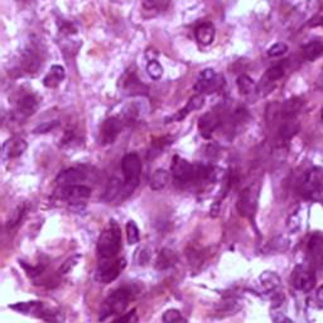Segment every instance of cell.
I'll return each mask as SVG.
<instances>
[{
    "label": "cell",
    "instance_id": "obj_1",
    "mask_svg": "<svg viewBox=\"0 0 323 323\" xmlns=\"http://www.w3.org/2000/svg\"><path fill=\"white\" fill-rule=\"evenodd\" d=\"M121 249V232L115 221H110L108 229L100 234L97 240V253L103 260L115 259Z\"/></svg>",
    "mask_w": 323,
    "mask_h": 323
},
{
    "label": "cell",
    "instance_id": "obj_2",
    "mask_svg": "<svg viewBox=\"0 0 323 323\" xmlns=\"http://www.w3.org/2000/svg\"><path fill=\"white\" fill-rule=\"evenodd\" d=\"M133 296H134V293H133L132 289L125 288V287L114 291L104 302L101 311H100L99 320L106 321L113 316L121 315L129 306V302L133 299Z\"/></svg>",
    "mask_w": 323,
    "mask_h": 323
},
{
    "label": "cell",
    "instance_id": "obj_3",
    "mask_svg": "<svg viewBox=\"0 0 323 323\" xmlns=\"http://www.w3.org/2000/svg\"><path fill=\"white\" fill-rule=\"evenodd\" d=\"M299 192L305 198L315 202L323 199V167H312L305 173L299 184Z\"/></svg>",
    "mask_w": 323,
    "mask_h": 323
},
{
    "label": "cell",
    "instance_id": "obj_4",
    "mask_svg": "<svg viewBox=\"0 0 323 323\" xmlns=\"http://www.w3.org/2000/svg\"><path fill=\"white\" fill-rule=\"evenodd\" d=\"M121 169L124 175V192L127 194L133 193L139 184L142 173V161L137 153H129L123 158Z\"/></svg>",
    "mask_w": 323,
    "mask_h": 323
},
{
    "label": "cell",
    "instance_id": "obj_5",
    "mask_svg": "<svg viewBox=\"0 0 323 323\" xmlns=\"http://www.w3.org/2000/svg\"><path fill=\"white\" fill-rule=\"evenodd\" d=\"M258 199H259V184L254 183L246 187L244 191L240 194L239 199H237L236 207L240 215L244 217L253 218L255 215L256 207H258Z\"/></svg>",
    "mask_w": 323,
    "mask_h": 323
},
{
    "label": "cell",
    "instance_id": "obj_6",
    "mask_svg": "<svg viewBox=\"0 0 323 323\" xmlns=\"http://www.w3.org/2000/svg\"><path fill=\"white\" fill-rule=\"evenodd\" d=\"M125 267H127V260L125 259L103 260V263H100L99 269H97L96 280L101 284H109V283L114 282L123 273Z\"/></svg>",
    "mask_w": 323,
    "mask_h": 323
},
{
    "label": "cell",
    "instance_id": "obj_7",
    "mask_svg": "<svg viewBox=\"0 0 323 323\" xmlns=\"http://www.w3.org/2000/svg\"><path fill=\"white\" fill-rule=\"evenodd\" d=\"M316 284V274L315 268L307 267V265H298L293 270L292 274V286L294 289L299 292L308 293L313 289Z\"/></svg>",
    "mask_w": 323,
    "mask_h": 323
},
{
    "label": "cell",
    "instance_id": "obj_8",
    "mask_svg": "<svg viewBox=\"0 0 323 323\" xmlns=\"http://www.w3.org/2000/svg\"><path fill=\"white\" fill-rule=\"evenodd\" d=\"M123 130V120L118 116H111L106 119L100 128V140L104 146H110L118 139L119 134Z\"/></svg>",
    "mask_w": 323,
    "mask_h": 323
},
{
    "label": "cell",
    "instance_id": "obj_9",
    "mask_svg": "<svg viewBox=\"0 0 323 323\" xmlns=\"http://www.w3.org/2000/svg\"><path fill=\"white\" fill-rule=\"evenodd\" d=\"M307 253L311 260V267L315 269L323 268V232H313L308 241Z\"/></svg>",
    "mask_w": 323,
    "mask_h": 323
},
{
    "label": "cell",
    "instance_id": "obj_10",
    "mask_svg": "<svg viewBox=\"0 0 323 323\" xmlns=\"http://www.w3.org/2000/svg\"><path fill=\"white\" fill-rule=\"evenodd\" d=\"M58 196L59 198L72 203H80L81 201H85L91 196V188L84 184H71V186L61 187Z\"/></svg>",
    "mask_w": 323,
    "mask_h": 323
},
{
    "label": "cell",
    "instance_id": "obj_11",
    "mask_svg": "<svg viewBox=\"0 0 323 323\" xmlns=\"http://www.w3.org/2000/svg\"><path fill=\"white\" fill-rule=\"evenodd\" d=\"M86 177L87 174L84 169H81V168H68V169L58 173L54 182L58 187H66L71 186V184H78L80 182L86 179Z\"/></svg>",
    "mask_w": 323,
    "mask_h": 323
},
{
    "label": "cell",
    "instance_id": "obj_12",
    "mask_svg": "<svg viewBox=\"0 0 323 323\" xmlns=\"http://www.w3.org/2000/svg\"><path fill=\"white\" fill-rule=\"evenodd\" d=\"M218 125H220V118H218L217 114L213 113V111H208V113L203 114V115L199 118V133H201L202 137L206 138V139H208V138L215 133V130L218 128Z\"/></svg>",
    "mask_w": 323,
    "mask_h": 323
},
{
    "label": "cell",
    "instance_id": "obj_13",
    "mask_svg": "<svg viewBox=\"0 0 323 323\" xmlns=\"http://www.w3.org/2000/svg\"><path fill=\"white\" fill-rule=\"evenodd\" d=\"M203 105H205V97L202 96V95H194V96H192L191 99L188 100L187 105L184 106V108L182 109V110H179L177 114H174L173 116H170V118L165 119V123H174V121H182L184 118H186L187 115H188L189 113H192V111L199 110V109H202V106H203Z\"/></svg>",
    "mask_w": 323,
    "mask_h": 323
},
{
    "label": "cell",
    "instance_id": "obj_14",
    "mask_svg": "<svg viewBox=\"0 0 323 323\" xmlns=\"http://www.w3.org/2000/svg\"><path fill=\"white\" fill-rule=\"evenodd\" d=\"M27 142L24 139H20V138L8 140L4 143L3 152H1L3 161H5L6 158H18L27 151Z\"/></svg>",
    "mask_w": 323,
    "mask_h": 323
},
{
    "label": "cell",
    "instance_id": "obj_15",
    "mask_svg": "<svg viewBox=\"0 0 323 323\" xmlns=\"http://www.w3.org/2000/svg\"><path fill=\"white\" fill-rule=\"evenodd\" d=\"M216 77H217V75H216L215 70H212V68L203 70L199 73L198 78H197V82L194 85V91L202 94V92L210 90L212 87V85L216 82Z\"/></svg>",
    "mask_w": 323,
    "mask_h": 323
},
{
    "label": "cell",
    "instance_id": "obj_16",
    "mask_svg": "<svg viewBox=\"0 0 323 323\" xmlns=\"http://www.w3.org/2000/svg\"><path fill=\"white\" fill-rule=\"evenodd\" d=\"M38 108V101L33 95H25L19 100L16 105V113L20 118H29L35 113Z\"/></svg>",
    "mask_w": 323,
    "mask_h": 323
},
{
    "label": "cell",
    "instance_id": "obj_17",
    "mask_svg": "<svg viewBox=\"0 0 323 323\" xmlns=\"http://www.w3.org/2000/svg\"><path fill=\"white\" fill-rule=\"evenodd\" d=\"M178 263V256L170 249H162L156 260V268L158 270H167Z\"/></svg>",
    "mask_w": 323,
    "mask_h": 323
},
{
    "label": "cell",
    "instance_id": "obj_18",
    "mask_svg": "<svg viewBox=\"0 0 323 323\" xmlns=\"http://www.w3.org/2000/svg\"><path fill=\"white\" fill-rule=\"evenodd\" d=\"M215 27L211 23H202L194 30V35L199 44L202 46H208L215 39Z\"/></svg>",
    "mask_w": 323,
    "mask_h": 323
},
{
    "label": "cell",
    "instance_id": "obj_19",
    "mask_svg": "<svg viewBox=\"0 0 323 323\" xmlns=\"http://www.w3.org/2000/svg\"><path fill=\"white\" fill-rule=\"evenodd\" d=\"M66 76V71L62 66L53 65L51 67V72L43 78V85L48 89H53V87L58 86L63 81Z\"/></svg>",
    "mask_w": 323,
    "mask_h": 323
},
{
    "label": "cell",
    "instance_id": "obj_20",
    "mask_svg": "<svg viewBox=\"0 0 323 323\" xmlns=\"http://www.w3.org/2000/svg\"><path fill=\"white\" fill-rule=\"evenodd\" d=\"M169 182V172L163 168H159L152 174L151 180H149V186L153 191H161L164 188Z\"/></svg>",
    "mask_w": 323,
    "mask_h": 323
},
{
    "label": "cell",
    "instance_id": "obj_21",
    "mask_svg": "<svg viewBox=\"0 0 323 323\" xmlns=\"http://www.w3.org/2000/svg\"><path fill=\"white\" fill-rule=\"evenodd\" d=\"M259 284L264 292H273L280 286V278L274 272H264L259 277Z\"/></svg>",
    "mask_w": 323,
    "mask_h": 323
},
{
    "label": "cell",
    "instance_id": "obj_22",
    "mask_svg": "<svg viewBox=\"0 0 323 323\" xmlns=\"http://www.w3.org/2000/svg\"><path fill=\"white\" fill-rule=\"evenodd\" d=\"M302 52H303L305 59L313 62L323 54V43L321 40H313V42H310L306 46H303Z\"/></svg>",
    "mask_w": 323,
    "mask_h": 323
},
{
    "label": "cell",
    "instance_id": "obj_23",
    "mask_svg": "<svg viewBox=\"0 0 323 323\" xmlns=\"http://www.w3.org/2000/svg\"><path fill=\"white\" fill-rule=\"evenodd\" d=\"M13 311H16L19 313H25V315H30V313H43V305L42 302H20L16 305L10 306Z\"/></svg>",
    "mask_w": 323,
    "mask_h": 323
},
{
    "label": "cell",
    "instance_id": "obj_24",
    "mask_svg": "<svg viewBox=\"0 0 323 323\" xmlns=\"http://www.w3.org/2000/svg\"><path fill=\"white\" fill-rule=\"evenodd\" d=\"M237 89H239L240 94L242 95H251L256 91V84L255 81L248 75H241L237 77Z\"/></svg>",
    "mask_w": 323,
    "mask_h": 323
},
{
    "label": "cell",
    "instance_id": "obj_25",
    "mask_svg": "<svg viewBox=\"0 0 323 323\" xmlns=\"http://www.w3.org/2000/svg\"><path fill=\"white\" fill-rule=\"evenodd\" d=\"M302 105H303V101H301L299 99H291L287 100L286 103L283 104L282 106V115L286 119L294 118V116L298 114V111L301 110Z\"/></svg>",
    "mask_w": 323,
    "mask_h": 323
},
{
    "label": "cell",
    "instance_id": "obj_26",
    "mask_svg": "<svg viewBox=\"0 0 323 323\" xmlns=\"http://www.w3.org/2000/svg\"><path fill=\"white\" fill-rule=\"evenodd\" d=\"M298 132V124L294 120V118L287 119V121H284V124L280 128V139L282 140H289L293 135H296V133Z\"/></svg>",
    "mask_w": 323,
    "mask_h": 323
},
{
    "label": "cell",
    "instance_id": "obj_27",
    "mask_svg": "<svg viewBox=\"0 0 323 323\" xmlns=\"http://www.w3.org/2000/svg\"><path fill=\"white\" fill-rule=\"evenodd\" d=\"M284 73H286V66L283 65V63L273 66V67H270L269 70L265 72L264 81L265 82H274V81L282 78L283 76H284Z\"/></svg>",
    "mask_w": 323,
    "mask_h": 323
},
{
    "label": "cell",
    "instance_id": "obj_28",
    "mask_svg": "<svg viewBox=\"0 0 323 323\" xmlns=\"http://www.w3.org/2000/svg\"><path fill=\"white\" fill-rule=\"evenodd\" d=\"M127 239L129 245H135V244H138L140 241L139 229H138L137 224L133 220L128 221L127 224Z\"/></svg>",
    "mask_w": 323,
    "mask_h": 323
},
{
    "label": "cell",
    "instance_id": "obj_29",
    "mask_svg": "<svg viewBox=\"0 0 323 323\" xmlns=\"http://www.w3.org/2000/svg\"><path fill=\"white\" fill-rule=\"evenodd\" d=\"M289 248V240L284 239L283 236L275 237L268 244V249L273 253H283Z\"/></svg>",
    "mask_w": 323,
    "mask_h": 323
},
{
    "label": "cell",
    "instance_id": "obj_30",
    "mask_svg": "<svg viewBox=\"0 0 323 323\" xmlns=\"http://www.w3.org/2000/svg\"><path fill=\"white\" fill-rule=\"evenodd\" d=\"M24 215H25V206L24 205L18 206V207H16L15 210L11 212L10 217H9L8 224H6L8 229H13V227H15L16 225H18L19 222L23 220Z\"/></svg>",
    "mask_w": 323,
    "mask_h": 323
},
{
    "label": "cell",
    "instance_id": "obj_31",
    "mask_svg": "<svg viewBox=\"0 0 323 323\" xmlns=\"http://www.w3.org/2000/svg\"><path fill=\"white\" fill-rule=\"evenodd\" d=\"M147 73L153 80H159L163 76V67L156 59H151L147 65Z\"/></svg>",
    "mask_w": 323,
    "mask_h": 323
},
{
    "label": "cell",
    "instance_id": "obj_32",
    "mask_svg": "<svg viewBox=\"0 0 323 323\" xmlns=\"http://www.w3.org/2000/svg\"><path fill=\"white\" fill-rule=\"evenodd\" d=\"M163 322L165 323H175V322H187L186 318L182 316V313L178 310H168L165 311L163 317H162Z\"/></svg>",
    "mask_w": 323,
    "mask_h": 323
},
{
    "label": "cell",
    "instance_id": "obj_33",
    "mask_svg": "<svg viewBox=\"0 0 323 323\" xmlns=\"http://www.w3.org/2000/svg\"><path fill=\"white\" fill-rule=\"evenodd\" d=\"M81 258H82V256H81L80 254H76V255L68 258L67 260L63 263L62 267L59 268V273H61V274H67V273L72 272L73 268H75L76 265L78 264V261L81 260Z\"/></svg>",
    "mask_w": 323,
    "mask_h": 323
},
{
    "label": "cell",
    "instance_id": "obj_34",
    "mask_svg": "<svg viewBox=\"0 0 323 323\" xmlns=\"http://www.w3.org/2000/svg\"><path fill=\"white\" fill-rule=\"evenodd\" d=\"M288 51V46L283 42H278V43L273 44L269 49H268V56L269 57H280Z\"/></svg>",
    "mask_w": 323,
    "mask_h": 323
},
{
    "label": "cell",
    "instance_id": "obj_35",
    "mask_svg": "<svg viewBox=\"0 0 323 323\" xmlns=\"http://www.w3.org/2000/svg\"><path fill=\"white\" fill-rule=\"evenodd\" d=\"M58 127V121H46V123H42L40 125H38L33 133L34 134H46V133L52 132L54 128Z\"/></svg>",
    "mask_w": 323,
    "mask_h": 323
},
{
    "label": "cell",
    "instance_id": "obj_36",
    "mask_svg": "<svg viewBox=\"0 0 323 323\" xmlns=\"http://www.w3.org/2000/svg\"><path fill=\"white\" fill-rule=\"evenodd\" d=\"M142 86H143V85L140 84L139 80H138L134 75L129 76V77H128V81H125V90H127V91H130L129 92L130 95L133 94L132 91H140V87Z\"/></svg>",
    "mask_w": 323,
    "mask_h": 323
},
{
    "label": "cell",
    "instance_id": "obj_37",
    "mask_svg": "<svg viewBox=\"0 0 323 323\" xmlns=\"http://www.w3.org/2000/svg\"><path fill=\"white\" fill-rule=\"evenodd\" d=\"M116 322H128V323H132V322H138V316H137V310H133L130 311V312L125 313L124 316H120V317L115 318Z\"/></svg>",
    "mask_w": 323,
    "mask_h": 323
},
{
    "label": "cell",
    "instance_id": "obj_38",
    "mask_svg": "<svg viewBox=\"0 0 323 323\" xmlns=\"http://www.w3.org/2000/svg\"><path fill=\"white\" fill-rule=\"evenodd\" d=\"M20 265H22V267L24 268L25 270H27L28 275H30V277H35V275H39L40 273L43 272V268H42V267H37V268L29 267V265L25 264L24 261H20Z\"/></svg>",
    "mask_w": 323,
    "mask_h": 323
},
{
    "label": "cell",
    "instance_id": "obj_39",
    "mask_svg": "<svg viewBox=\"0 0 323 323\" xmlns=\"http://www.w3.org/2000/svg\"><path fill=\"white\" fill-rule=\"evenodd\" d=\"M210 211H211V213H210L211 217H217L218 212H220V202H216V203H213V205L211 206Z\"/></svg>",
    "mask_w": 323,
    "mask_h": 323
},
{
    "label": "cell",
    "instance_id": "obj_40",
    "mask_svg": "<svg viewBox=\"0 0 323 323\" xmlns=\"http://www.w3.org/2000/svg\"><path fill=\"white\" fill-rule=\"evenodd\" d=\"M158 1L159 0H143V4L146 8L152 9V8H154V6H157Z\"/></svg>",
    "mask_w": 323,
    "mask_h": 323
},
{
    "label": "cell",
    "instance_id": "obj_41",
    "mask_svg": "<svg viewBox=\"0 0 323 323\" xmlns=\"http://www.w3.org/2000/svg\"><path fill=\"white\" fill-rule=\"evenodd\" d=\"M316 297H317V301L320 302V303H323V284L320 287V288H318L317 296Z\"/></svg>",
    "mask_w": 323,
    "mask_h": 323
},
{
    "label": "cell",
    "instance_id": "obj_42",
    "mask_svg": "<svg viewBox=\"0 0 323 323\" xmlns=\"http://www.w3.org/2000/svg\"><path fill=\"white\" fill-rule=\"evenodd\" d=\"M321 120H322V124H323V108L322 110H321Z\"/></svg>",
    "mask_w": 323,
    "mask_h": 323
}]
</instances>
